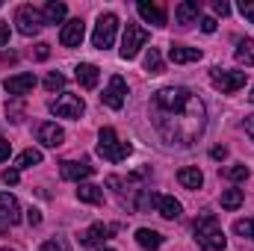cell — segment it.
I'll return each mask as SVG.
<instances>
[{
    "label": "cell",
    "instance_id": "e575fe53",
    "mask_svg": "<svg viewBox=\"0 0 254 251\" xmlns=\"http://www.w3.org/2000/svg\"><path fill=\"white\" fill-rule=\"evenodd\" d=\"M9 154H12V145L0 136V163H6V160H9Z\"/></svg>",
    "mask_w": 254,
    "mask_h": 251
},
{
    "label": "cell",
    "instance_id": "9c48e42d",
    "mask_svg": "<svg viewBox=\"0 0 254 251\" xmlns=\"http://www.w3.org/2000/svg\"><path fill=\"white\" fill-rule=\"evenodd\" d=\"M21 222V204L12 192H0V231H9Z\"/></svg>",
    "mask_w": 254,
    "mask_h": 251
},
{
    "label": "cell",
    "instance_id": "44dd1931",
    "mask_svg": "<svg viewBox=\"0 0 254 251\" xmlns=\"http://www.w3.org/2000/svg\"><path fill=\"white\" fill-rule=\"evenodd\" d=\"M136 243L145 251H157L163 246V234H157V231H151V228H139V231H136Z\"/></svg>",
    "mask_w": 254,
    "mask_h": 251
},
{
    "label": "cell",
    "instance_id": "4dcf8cb0",
    "mask_svg": "<svg viewBox=\"0 0 254 251\" xmlns=\"http://www.w3.org/2000/svg\"><path fill=\"white\" fill-rule=\"evenodd\" d=\"M45 89H48V92H60V89H65V74L51 71V74L45 77Z\"/></svg>",
    "mask_w": 254,
    "mask_h": 251
},
{
    "label": "cell",
    "instance_id": "277c9868",
    "mask_svg": "<svg viewBox=\"0 0 254 251\" xmlns=\"http://www.w3.org/2000/svg\"><path fill=\"white\" fill-rule=\"evenodd\" d=\"M116 33H119V18H116L113 12H104V15H98L95 33H92V45H95L98 51H107V48H113Z\"/></svg>",
    "mask_w": 254,
    "mask_h": 251
},
{
    "label": "cell",
    "instance_id": "8992f818",
    "mask_svg": "<svg viewBox=\"0 0 254 251\" xmlns=\"http://www.w3.org/2000/svg\"><path fill=\"white\" fill-rule=\"evenodd\" d=\"M210 83L222 92V95H231V92H240L246 86V71H231V68H213L210 71Z\"/></svg>",
    "mask_w": 254,
    "mask_h": 251
},
{
    "label": "cell",
    "instance_id": "74e56055",
    "mask_svg": "<svg viewBox=\"0 0 254 251\" xmlns=\"http://www.w3.org/2000/svg\"><path fill=\"white\" fill-rule=\"evenodd\" d=\"M213 9H216V15H222V18H225V15L231 12V6H228L225 0H216V3H213Z\"/></svg>",
    "mask_w": 254,
    "mask_h": 251
},
{
    "label": "cell",
    "instance_id": "7a4b0ae2",
    "mask_svg": "<svg viewBox=\"0 0 254 251\" xmlns=\"http://www.w3.org/2000/svg\"><path fill=\"white\" fill-rule=\"evenodd\" d=\"M195 240L207 251H225V246H228L225 231H222V225H219V219L213 213H201L195 219Z\"/></svg>",
    "mask_w": 254,
    "mask_h": 251
},
{
    "label": "cell",
    "instance_id": "ac0fdd59",
    "mask_svg": "<svg viewBox=\"0 0 254 251\" xmlns=\"http://www.w3.org/2000/svg\"><path fill=\"white\" fill-rule=\"evenodd\" d=\"M74 77H77V83H80L83 89H95L98 80H101V68L92 65V63H80L74 68Z\"/></svg>",
    "mask_w": 254,
    "mask_h": 251
},
{
    "label": "cell",
    "instance_id": "d4e9b609",
    "mask_svg": "<svg viewBox=\"0 0 254 251\" xmlns=\"http://www.w3.org/2000/svg\"><path fill=\"white\" fill-rule=\"evenodd\" d=\"M178 181H181L187 189H201V184H204V175H201L198 169L187 166V169H181V172H178Z\"/></svg>",
    "mask_w": 254,
    "mask_h": 251
},
{
    "label": "cell",
    "instance_id": "4316f807",
    "mask_svg": "<svg viewBox=\"0 0 254 251\" xmlns=\"http://www.w3.org/2000/svg\"><path fill=\"white\" fill-rule=\"evenodd\" d=\"M243 201H246L243 189H225V192H222V207H225V210H240Z\"/></svg>",
    "mask_w": 254,
    "mask_h": 251
},
{
    "label": "cell",
    "instance_id": "9a60e30c",
    "mask_svg": "<svg viewBox=\"0 0 254 251\" xmlns=\"http://www.w3.org/2000/svg\"><path fill=\"white\" fill-rule=\"evenodd\" d=\"M36 136H39V142H42L45 148H60V145L65 142V130L57 125V122H45V125H39Z\"/></svg>",
    "mask_w": 254,
    "mask_h": 251
},
{
    "label": "cell",
    "instance_id": "7dc6e473",
    "mask_svg": "<svg viewBox=\"0 0 254 251\" xmlns=\"http://www.w3.org/2000/svg\"><path fill=\"white\" fill-rule=\"evenodd\" d=\"M0 6H3V3H0Z\"/></svg>",
    "mask_w": 254,
    "mask_h": 251
},
{
    "label": "cell",
    "instance_id": "b9f144b4",
    "mask_svg": "<svg viewBox=\"0 0 254 251\" xmlns=\"http://www.w3.org/2000/svg\"><path fill=\"white\" fill-rule=\"evenodd\" d=\"M246 133L254 139V116H246Z\"/></svg>",
    "mask_w": 254,
    "mask_h": 251
},
{
    "label": "cell",
    "instance_id": "83f0119b",
    "mask_svg": "<svg viewBox=\"0 0 254 251\" xmlns=\"http://www.w3.org/2000/svg\"><path fill=\"white\" fill-rule=\"evenodd\" d=\"M145 71L148 74H163V54L157 48H148V54H145Z\"/></svg>",
    "mask_w": 254,
    "mask_h": 251
},
{
    "label": "cell",
    "instance_id": "5b68a950",
    "mask_svg": "<svg viewBox=\"0 0 254 251\" xmlns=\"http://www.w3.org/2000/svg\"><path fill=\"white\" fill-rule=\"evenodd\" d=\"M148 30L145 27H139V24H127L125 27V39H122V60H136L139 57V51L148 45Z\"/></svg>",
    "mask_w": 254,
    "mask_h": 251
},
{
    "label": "cell",
    "instance_id": "f35d334b",
    "mask_svg": "<svg viewBox=\"0 0 254 251\" xmlns=\"http://www.w3.org/2000/svg\"><path fill=\"white\" fill-rule=\"evenodd\" d=\"M201 30L204 33H216V18H201Z\"/></svg>",
    "mask_w": 254,
    "mask_h": 251
},
{
    "label": "cell",
    "instance_id": "d6a6232c",
    "mask_svg": "<svg viewBox=\"0 0 254 251\" xmlns=\"http://www.w3.org/2000/svg\"><path fill=\"white\" fill-rule=\"evenodd\" d=\"M39 251H68V246H65L63 240H48V243H42Z\"/></svg>",
    "mask_w": 254,
    "mask_h": 251
},
{
    "label": "cell",
    "instance_id": "30bf717a",
    "mask_svg": "<svg viewBox=\"0 0 254 251\" xmlns=\"http://www.w3.org/2000/svg\"><path fill=\"white\" fill-rule=\"evenodd\" d=\"M116 231V225H104V222H95V225H89L83 234H80V246H86V249H104V243L110 240V234Z\"/></svg>",
    "mask_w": 254,
    "mask_h": 251
},
{
    "label": "cell",
    "instance_id": "7c38bea8",
    "mask_svg": "<svg viewBox=\"0 0 254 251\" xmlns=\"http://www.w3.org/2000/svg\"><path fill=\"white\" fill-rule=\"evenodd\" d=\"M125 95H127V83L125 77H110V86L104 89V95H101V101L110 107V110H122L125 107Z\"/></svg>",
    "mask_w": 254,
    "mask_h": 251
},
{
    "label": "cell",
    "instance_id": "ee69618b",
    "mask_svg": "<svg viewBox=\"0 0 254 251\" xmlns=\"http://www.w3.org/2000/svg\"><path fill=\"white\" fill-rule=\"evenodd\" d=\"M249 101H252V104H254V89H252V95H249Z\"/></svg>",
    "mask_w": 254,
    "mask_h": 251
},
{
    "label": "cell",
    "instance_id": "2e32d148",
    "mask_svg": "<svg viewBox=\"0 0 254 251\" xmlns=\"http://www.w3.org/2000/svg\"><path fill=\"white\" fill-rule=\"evenodd\" d=\"M136 12L148 21V24H154V27H166V9L163 6H157V3H148V0H139L136 3Z\"/></svg>",
    "mask_w": 254,
    "mask_h": 251
},
{
    "label": "cell",
    "instance_id": "d6986e66",
    "mask_svg": "<svg viewBox=\"0 0 254 251\" xmlns=\"http://www.w3.org/2000/svg\"><path fill=\"white\" fill-rule=\"evenodd\" d=\"M169 60L175 65L198 63V60H201V51H198V48H190V45H172V48H169Z\"/></svg>",
    "mask_w": 254,
    "mask_h": 251
},
{
    "label": "cell",
    "instance_id": "e0dca14e",
    "mask_svg": "<svg viewBox=\"0 0 254 251\" xmlns=\"http://www.w3.org/2000/svg\"><path fill=\"white\" fill-rule=\"evenodd\" d=\"M198 12H201V3L198 0H184V3L175 6V21L181 27H190V24L198 21Z\"/></svg>",
    "mask_w": 254,
    "mask_h": 251
},
{
    "label": "cell",
    "instance_id": "60d3db41",
    "mask_svg": "<svg viewBox=\"0 0 254 251\" xmlns=\"http://www.w3.org/2000/svg\"><path fill=\"white\" fill-rule=\"evenodd\" d=\"M210 157H213V160H225V157H228V148H213Z\"/></svg>",
    "mask_w": 254,
    "mask_h": 251
},
{
    "label": "cell",
    "instance_id": "52a82bcc",
    "mask_svg": "<svg viewBox=\"0 0 254 251\" xmlns=\"http://www.w3.org/2000/svg\"><path fill=\"white\" fill-rule=\"evenodd\" d=\"M15 27H18L21 36H39L42 27H45V18H42V12L33 9V6H18V9H15Z\"/></svg>",
    "mask_w": 254,
    "mask_h": 251
},
{
    "label": "cell",
    "instance_id": "ffe728a7",
    "mask_svg": "<svg viewBox=\"0 0 254 251\" xmlns=\"http://www.w3.org/2000/svg\"><path fill=\"white\" fill-rule=\"evenodd\" d=\"M157 210H160V216H163V219L175 222V219H181V213H184V204H181L175 195H160V201H157Z\"/></svg>",
    "mask_w": 254,
    "mask_h": 251
},
{
    "label": "cell",
    "instance_id": "1f68e13d",
    "mask_svg": "<svg viewBox=\"0 0 254 251\" xmlns=\"http://www.w3.org/2000/svg\"><path fill=\"white\" fill-rule=\"evenodd\" d=\"M18 181H21V172H18V169H6V172H3V184H6V187H15Z\"/></svg>",
    "mask_w": 254,
    "mask_h": 251
},
{
    "label": "cell",
    "instance_id": "f1b7e54d",
    "mask_svg": "<svg viewBox=\"0 0 254 251\" xmlns=\"http://www.w3.org/2000/svg\"><path fill=\"white\" fill-rule=\"evenodd\" d=\"M249 166H243V163H237V166H231V169H225V178L228 181H234V184H243V181H249Z\"/></svg>",
    "mask_w": 254,
    "mask_h": 251
},
{
    "label": "cell",
    "instance_id": "f546056e",
    "mask_svg": "<svg viewBox=\"0 0 254 251\" xmlns=\"http://www.w3.org/2000/svg\"><path fill=\"white\" fill-rule=\"evenodd\" d=\"M234 231H237L243 240H252L254 243V219H237V222H234Z\"/></svg>",
    "mask_w": 254,
    "mask_h": 251
},
{
    "label": "cell",
    "instance_id": "4fadbf2b",
    "mask_svg": "<svg viewBox=\"0 0 254 251\" xmlns=\"http://www.w3.org/2000/svg\"><path fill=\"white\" fill-rule=\"evenodd\" d=\"M83 36H86V24H83L80 18L65 21L63 30H60V42H63V48H80V45H83Z\"/></svg>",
    "mask_w": 254,
    "mask_h": 251
},
{
    "label": "cell",
    "instance_id": "bcb514c9",
    "mask_svg": "<svg viewBox=\"0 0 254 251\" xmlns=\"http://www.w3.org/2000/svg\"><path fill=\"white\" fill-rule=\"evenodd\" d=\"M0 251H12V249H0Z\"/></svg>",
    "mask_w": 254,
    "mask_h": 251
},
{
    "label": "cell",
    "instance_id": "603a6c76",
    "mask_svg": "<svg viewBox=\"0 0 254 251\" xmlns=\"http://www.w3.org/2000/svg\"><path fill=\"white\" fill-rule=\"evenodd\" d=\"M234 57H237V63L254 68V39H249V36H246V39H240V42H237Z\"/></svg>",
    "mask_w": 254,
    "mask_h": 251
},
{
    "label": "cell",
    "instance_id": "8d00e7d4",
    "mask_svg": "<svg viewBox=\"0 0 254 251\" xmlns=\"http://www.w3.org/2000/svg\"><path fill=\"white\" fill-rule=\"evenodd\" d=\"M6 45H9V24L0 21V48H6Z\"/></svg>",
    "mask_w": 254,
    "mask_h": 251
},
{
    "label": "cell",
    "instance_id": "7bdbcfd3",
    "mask_svg": "<svg viewBox=\"0 0 254 251\" xmlns=\"http://www.w3.org/2000/svg\"><path fill=\"white\" fill-rule=\"evenodd\" d=\"M15 60H18V54H12V51H9V54H3V63H6V65L15 63Z\"/></svg>",
    "mask_w": 254,
    "mask_h": 251
},
{
    "label": "cell",
    "instance_id": "ab89813d",
    "mask_svg": "<svg viewBox=\"0 0 254 251\" xmlns=\"http://www.w3.org/2000/svg\"><path fill=\"white\" fill-rule=\"evenodd\" d=\"M48 48H51V45H45V42H42V45H36V57H39V60H48V54H51Z\"/></svg>",
    "mask_w": 254,
    "mask_h": 251
},
{
    "label": "cell",
    "instance_id": "8fae6325",
    "mask_svg": "<svg viewBox=\"0 0 254 251\" xmlns=\"http://www.w3.org/2000/svg\"><path fill=\"white\" fill-rule=\"evenodd\" d=\"M36 74L33 71H24V74H12V77H6V83H3V89L12 95V98H24V95H30L33 89H36Z\"/></svg>",
    "mask_w": 254,
    "mask_h": 251
},
{
    "label": "cell",
    "instance_id": "484cf974",
    "mask_svg": "<svg viewBox=\"0 0 254 251\" xmlns=\"http://www.w3.org/2000/svg\"><path fill=\"white\" fill-rule=\"evenodd\" d=\"M39 163H42V151H39V148H27L24 154H18L15 169H33V166H39Z\"/></svg>",
    "mask_w": 254,
    "mask_h": 251
},
{
    "label": "cell",
    "instance_id": "3957f363",
    "mask_svg": "<svg viewBox=\"0 0 254 251\" xmlns=\"http://www.w3.org/2000/svg\"><path fill=\"white\" fill-rule=\"evenodd\" d=\"M98 154L107 163H125L130 157V142H122L113 127H101V133H98Z\"/></svg>",
    "mask_w": 254,
    "mask_h": 251
},
{
    "label": "cell",
    "instance_id": "ba28073f",
    "mask_svg": "<svg viewBox=\"0 0 254 251\" xmlns=\"http://www.w3.org/2000/svg\"><path fill=\"white\" fill-rule=\"evenodd\" d=\"M51 113L57 119H80L86 113V104L80 95H71V92H63L57 101H51Z\"/></svg>",
    "mask_w": 254,
    "mask_h": 251
},
{
    "label": "cell",
    "instance_id": "836d02e7",
    "mask_svg": "<svg viewBox=\"0 0 254 251\" xmlns=\"http://www.w3.org/2000/svg\"><path fill=\"white\" fill-rule=\"evenodd\" d=\"M240 15L249 18V21H254V0H243V3H240Z\"/></svg>",
    "mask_w": 254,
    "mask_h": 251
},
{
    "label": "cell",
    "instance_id": "7402d4cb",
    "mask_svg": "<svg viewBox=\"0 0 254 251\" xmlns=\"http://www.w3.org/2000/svg\"><path fill=\"white\" fill-rule=\"evenodd\" d=\"M65 12H68V6H65V3H60V0H51V3H45L42 18H45V24H63V21H65Z\"/></svg>",
    "mask_w": 254,
    "mask_h": 251
},
{
    "label": "cell",
    "instance_id": "6da1fadb",
    "mask_svg": "<svg viewBox=\"0 0 254 251\" xmlns=\"http://www.w3.org/2000/svg\"><path fill=\"white\" fill-rule=\"evenodd\" d=\"M151 119L169 145H192L207 127V107L187 86H166L151 98Z\"/></svg>",
    "mask_w": 254,
    "mask_h": 251
},
{
    "label": "cell",
    "instance_id": "cb8c5ba5",
    "mask_svg": "<svg viewBox=\"0 0 254 251\" xmlns=\"http://www.w3.org/2000/svg\"><path fill=\"white\" fill-rule=\"evenodd\" d=\"M77 198L83 204H101L104 201V189L95 184H77Z\"/></svg>",
    "mask_w": 254,
    "mask_h": 251
},
{
    "label": "cell",
    "instance_id": "f6af8a7d",
    "mask_svg": "<svg viewBox=\"0 0 254 251\" xmlns=\"http://www.w3.org/2000/svg\"><path fill=\"white\" fill-rule=\"evenodd\" d=\"M98 251H113V249H98Z\"/></svg>",
    "mask_w": 254,
    "mask_h": 251
},
{
    "label": "cell",
    "instance_id": "5bb4252c",
    "mask_svg": "<svg viewBox=\"0 0 254 251\" xmlns=\"http://www.w3.org/2000/svg\"><path fill=\"white\" fill-rule=\"evenodd\" d=\"M92 172L95 169L86 160H65V163H60V175L65 181H74V184H83L86 178H92Z\"/></svg>",
    "mask_w": 254,
    "mask_h": 251
},
{
    "label": "cell",
    "instance_id": "d590c367",
    "mask_svg": "<svg viewBox=\"0 0 254 251\" xmlns=\"http://www.w3.org/2000/svg\"><path fill=\"white\" fill-rule=\"evenodd\" d=\"M27 222H30V225H33V228H36V225H39V222H42V213H39V210H36V207H30V210H27Z\"/></svg>",
    "mask_w": 254,
    "mask_h": 251
}]
</instances>
